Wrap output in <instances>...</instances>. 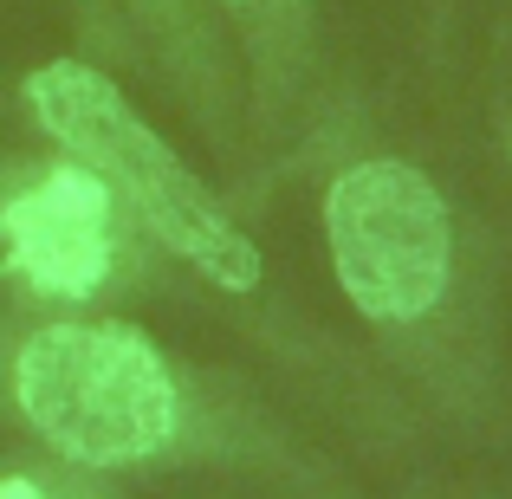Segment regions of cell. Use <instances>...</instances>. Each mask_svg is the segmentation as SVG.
<instances>
[{
    "label": "cell",
    "instance_id": "obj_1",
    "mask_svg": "<svg viewBox=\"0 0 512 499\" xmlns=\"http://www.w3.org/2000/svg\"><path fill=\"white\" fill-rule=\"evenodd\" d=\"M46 137H59L104 188H124V201L143 214L156 240L182 266H195L201 279H214L221 292H253L260 286V253L221 214V201L201 188V175L137 117V104L85 59H52L26 78Z\"/></svg>",
    "mask_w": 512,
    "mask_h": 499
},
{
    "label": "cell",
    "instance_id": "obj_2",
    "mask_svg": "<svg viewBox=\"0 0 512 499\" xmlns=\"http://www.w3.org/2000/svg\"><path fill=\"white\" fill-rule=\"evenodd\" d=\"M26 422L85 467H130L169 448L175 383L163 350L130 325H46L13 357Z\"/></svg>",
    "mask_w": 512,
    "mask_h": 499
},
{
    "label": "cell",
    "instance_id": "obj_3",
    "mask_svg": "<svg viewBox=\"0 0 512 499\" xmlns=\"http://www.w3.org/2000/svg\"><path fill=\"white\" fill-rule=\"evenodd\" d=\"M331 260L363 318L409 325L435 312L448 286V208L435 182L409 163H357L331 182L325 195Z\"/></svg>",
    "mask_w": 512,
    "mask_h": 499
},
{
    "label": "cell",
    "instance_id": "obj_4",
    "mask_svg": "<svg viewBox=\"0 0 512 499\" xmlns=\"http://www.w3.org/2000/svg\"><path fill=\"white\" fill-rule=\"evenodd\" d=\"M0 260L52 299H91L111 273V188L85 163L39 175L0 208Z\"/></svg>",
    "mask_w": 512,
    "mask_h": 499
},
{
    "label": "cell",
    "instance_id": "obj_5",
    "mask_svg": "<svg viewBox=\"0 0 512 499\" xmlns=\"http://www.w3.org/2000/svg\"><path fill=\"white\" fill-rule=\"evenodd\" d=\"M0 499H46V493H39L26 474H7V480H0Z\"/></svg>",
    "mask_w": 512,
    "mask_h": 499
}]
</instances>
